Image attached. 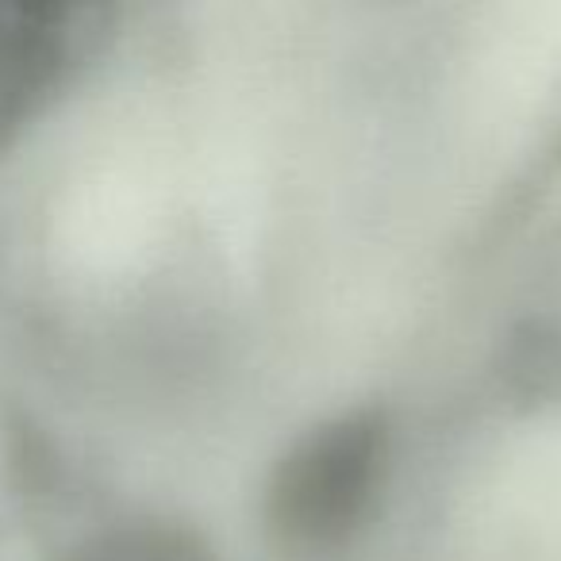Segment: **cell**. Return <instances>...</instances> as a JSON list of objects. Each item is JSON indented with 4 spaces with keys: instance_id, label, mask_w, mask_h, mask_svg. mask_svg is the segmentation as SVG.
<instances>
[{
    "instance_id": "6da1fadb",
    "label": "cell",
    "mask_w": 561,
    "mask_h": 561,
    "mask_svg": "<svg viewBox=\"0 0 561 561\" xmlns=\"http://www.w3.org/2000/svg\"><path fill=\"white\" fill-rule=\"evenodd\" d=\"M385 461V427L377 415H351L316 431L285 458L270 492L280 530L305 542L346 535L369 507Z\"/></svg>"
}]
</instances>
